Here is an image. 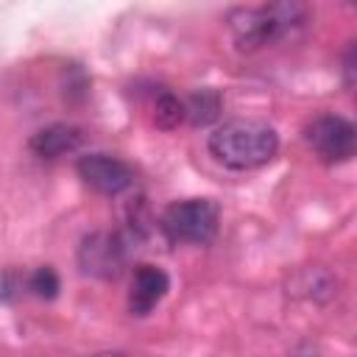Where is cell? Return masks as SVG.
Wrapping results in <instances>:
<instances>
[{
	"label": "cell",
	"instance_id": "obj_3",
	"mask_svg": "<svg viewBox=\"0 0 357 357\" xmlns=\"http://www.w3.org/2000/svg\"><path fill=\"white\" fill-rule=\"evenodd\" d=\"M159 226L170 243H190L204 245L218 234L220 226V206L212 198H184L173 201L162 218Z\"/></svg>",
	"mask_w": 357,
	"mask_h": 357
},
{
	"label": "cell",
	"instance_id": "obj_9",
	"mask_svg": "<svg viewBox=\"0 0 357 357\" xmlns=\"http://www.w3.org/2000/svg\"><path fill=\"white\" fill-rule=\"evenodd\" d=\"M220 109L223 98L218 89H195L184 100V120H190L192 126H209L220 117Z\"/></svg>",
	"mask_w": 357,
	"mask_h": 357
},
{
	"label": "cell",
	"instance_id": "obj_6",
	"mask_svg": "<svg viewBox=\"0 0 357 357\" xmlns=\"http://www.w3.org/2000/svg\"><path fill=\"white\" fill-rule=\"evenodd\" d=\"M170 290V276L151 262H142L134 268L131 276V287H128V310L131 315H148L153 312V307L167 296Z\"/></svg>",
	"mask_w": 357,
	"mask_h": 357
},
{
	"label": "cell",
	"instance_id": "obj_12",
	"mask_svg": "<svg viewBox=\"0 0 357 357\" xmlns=\"http://www.w3.org/2000/svg\"><path fill=\"white\" fill-rule=\"evenodd\" d=\"M95 357H123V354H117V351H103V354H95Z\"/></svg>",
	"mask_w": 357,
	"mask_h": 357
},
{
	"label": "cell",
	"instance_id": "obj_1",
	"mask_svg": "<svg viewBox=\"0 0 357 357\" xmlns=\"http://www.w3.org/2000/svg\"><path fill=\"white\" fill-rule=\"evenodd\" d=\"M206 148L229 170H257L276 156L279 134L262 120L234 117L209 134Z\"/></svg>",
	"mask_w": 357,
	"mask_h": 357
},
{
	"label": "cell",
	"instance_id": "obj_10",
	"mask_svg": "<svg viewBox=\"0 0 357 357\" xmlns=\"http://www.w3.org/2000/svg\"><path fill=\"white\" fill-rule=\"evenodd\" d=\"M184 120V100H178L173 92H159L153 100V123L159 128H176Z\"/></svg>",
	"mask_w": 357,
	"mask_h": 357
},
{
	"label": "cell",
	"instance_id": "obj_8",
	"mask_svg": "<svg viewBox=\"0 0 357 357\" xmlns=\"http://www.w3.org/2000/svg\"><path fill=\"white\" fill-rule=\"evenodd\" d=\"M81 265H84V271H89V273H114L117 271V265H120V251H117V245L112 243V237H106V234H95V237H89L86 243H84V248H81Z\"/></svg>",
	"mask_w": 357,
	"mask_h": 357
},
{
	"label": "cell",
	"instance_id": "obj_4",
	"mask_svg": "<svg viewBox=\"0 0 357 357\" xmlns=\"http://www.w3.org/2000/svg\"><path fill=\"white\" fill-rule=\"evenodd\" d=\"M307 145L315 151V156L326 165L349 162L354 156L357 145V131L346 117L337 114H318L307 128H304Z\"/></svg>",
	"mask_w": 357,
	"mask_h": 357
},
{
	"label": "cell",
	"instance_id": "obj_11",
	"mask_svg": "<svg viewBox=\"0 0 357 357\" xmlns=\"http://www.w3.org/2000/svg\"><path fill=\"white\" fill-rule=\"evenodd\" d=\"M59 287H61V282H59V273L50 268V265H42V268H36L31 276H28V290L36 296V298H56L59 296Z\"/></svg>",
	"mask_w": 357,
	"mask_h": 357
},
{
	"label": "cell",
	"instance_id": "obj_2",
	"mask_svg": "<svg viewBox=\"0 0 357 357\" xmlns=\"http://www.w3.org/2000/svg\"><path fill=\"white\" fill-rule=\"evenodd\" d=\"M307 22V6L301 3H271V6H243L229 14V33L240 53L262 50Z\"/></svg>",
	"mask_w": 357,
	"mask_h": 357
},
{
	"label": "cell",
	"instance_id": "obj_5",
	"mask_svg": "<svg viewBox=\"0 0 357 357\" xmlns=\"http://www.w3.org/2000/svg\"><path fill=\"white\" fill-rule=\"evenodd\" d=\"M86 187L103 195H120L134 184V170L128 162L112 153H84L75 165Z\"/></svg>",
	"mask_w": 357,
	"mask_h": 357
},
{
	"label": "cell",
	"instance_id": "obj_7",
	"mask_svg": "<svg viewBox=\"0 0 357 357\" xmlns=\"http://www.w3.org/2000/svg\"><path fill=\"white\" fill-rule=\"evenodd\" d=\"M84 142V134L78 126H70V123H53L47 128H39L28 148L33 151V156L39 159H59L64 153H73L78 145Z\"/></svg>",
	"mask_w": 357,
	"mask_h": 357
}]
</instances>
